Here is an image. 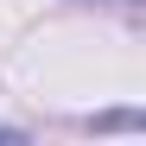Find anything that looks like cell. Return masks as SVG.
<instances>
[{"label": "cell", "instance_id": "1", "mask_svg": "<svg viewBox=\"0 0 146 146\" xmlns=\"http://www.w3.org/2000/svg\"><path fill=\"white\" fill-rule=\"evenodd\" d=\"M114 7H133V0H114Z\"/></svg>", "mask_w": 146, "mask_h": 146}]
</instances>
